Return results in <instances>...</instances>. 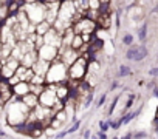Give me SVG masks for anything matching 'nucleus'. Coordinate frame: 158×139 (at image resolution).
Listing matches in <instances>:
<instances>
[{"mask_svg": "<svg viewBox=\"0 0 158 139\" xmlns=\"http://www.w3.org/2000/svg\"><path fill=\"white\" fill-rule=\"evenodd\" d=\"M112 139H119V138H118V136H115V138H112Z\"/></svg>", "mask_w": 158, "mask_h": 139, "instance_id": "nucleus-40", "label": "nucleus"}, {"mask_svg": "<svg viewBox=\"0 0 158 139\" xmlns=\"http://www.w3.org/2000/svg\"><path fill=\"white\" fill-rule=\"evenodd\" d=\"M20 102L23 104V105L28 108L30 111H33L34 108H36L37 105H39V97L37 96H34V94H26V96H23L22 99H20Z\"/></svg>", "mask_w": 158, "mask_h": 139, "instance_id": "nucleus-13", "label": "nucleus"}, {"mask_svg": "<svg viewBox=\"0 0 158 139\" xmlns=\"http://www.w3.org/2000/svg\"><path fill=\"white\" fill-rule=\"evenodd\" d=\"M119 99H121V96L118 94V96H116L115 99H113V102L110 104V107H108V111H107V114H108V116H112V114L115 113V110H116V105H118Z\"/></svg>", "mask_w": 158, "mask_h": 139, "instance_id": "nucleus-25", "label": "nucleus"}, {"mask_svg": "<svg viewBox=\"0 0 158 139\" xmlns=\"http://www.w3.org/2000/svg\"><path fill=\"white\" fill-rule=\"evenodd\" d=\"M68 82V68L59 59L50 64V68L45 74V85H62Z\"/></svg>", "mask_w": 158, "mask_h": 139, "instance_id": "nucleus-2", "label": "nucleus"}, {"mask_svg": "<svg viewBox=\"0 0 158 139\" xmlns=\"http://www.w3.org/2000/svg\"><path fill=\"white\" fill-rule=\"evenodd\" d=\"M79 128H81V121L76 119V122H74L70 128H67V133H68V135H73V133H76Z\"/></svg>", "mask_w": 158, "mask_h": 139, "instance_id": "nucleus-28", "label": "nucleus"}, {"mask_svg": "<svg viewBox=\"0 0 158 139\" xmlns=\"http://www.w3.org/2000/svg\"><path fill=\"white\" fill-rule=\"evenodd\" d=\"M3 136H6V133H5V131H3L2 128H0V138H3Z\"/></svg>", "mask_w": 158, "mask_h": 139, "instance_id": "nucleus-38", "label": "nucleus"}, {"mask_svg": "<svg viewBox=\"0 0 158 139\" xmlns=\"http://www.w3.org/2000/svg\"><path fill=\"white\" fill-rule=\"evenodd\" d=\"M157 87H158V85H157Z\"/></svg>", "mask_w": 158, "mask_h": 139, "instance_id": "nucleus-43", "label": "nucleus"}, {"mask_svg": "<svg viewBox=\"0 0 158 139\" xmlns=\"http://www.w3.org/2000/svg\"><path fill=\"white\" fill-rule=\"evenodd\" d=\"M147 54H149V50H147V46L141 43L136 46V56H135V62H141L147 57Z\"/></svg>", "mask_w": 158, "mask_h": 139, "instance_id": "nucleus-16", "label": "nucleus"}, {"mask_svg": "<svg viewBox=\"0 0 158 139\" xmlns=\"http://www.w3.org/2000/svg\"><path fill=\"white\" fill-rule=\"evenodd\" d=\"M136 46H138V45H133V46H130L129 48V50L126 51V59L127 60H135V56H136Z\"/></svg>", "mask_w": 158, "mask_h": 139, "instance_id": "nucleus-23", "label": "nucleus"}, {"mask_svg": "<svg viewBox=\"0 0 158 139\" xmlns=\"http://www.w3.org/2000/svg\"><path fill=\"white\" fill-rule=\"evenodd\" d=\"M12 96H16L17 99H22L23 96L30 94V83L28 82H19L16 87H12Z\"/></svg>", "mask_w": 158, "mask_h": 139, "instance_id": "nucleus-10", "label": "nucleus"}, {"mask_svg": "<svg viewBox=\"0 0 158 139\" xmlns=\"http://www.w3.org/2000/svg\"><path fill=\"white\" fill-rule=\"evenodd\" d=\"M133 36H132V34H130V33H124V36H122L121 37V42H122V45H126V46H133Z\"/></svg>", "mask_w": 158, "mask_h": 139, "instance_id": "nucleus-21", "label": "nucleus"}, {"mask_svg": "<svg viewBox=\"0 0 158 139\" xmlns=\"http://www.w3.org/2000/svg\"><path fill=\"white\" fill-rule=\"evenodd\" d=\"M54 119H58L59 122L65 124V122L68 121V116H67V113H65V110H62V111H58V113H54Z\"/></svg>", "mask_w": 158, "mask_h": 139, "instance_id": "nucleus-24", "label": "nucleus"}, {"mask_svg": "<svg viewBox=\"0 0 158 139\" xmlns=\"http://www.w3.org/2000/svg\"><path fill=\"white\" fill-rule=\"evenodd\" d=\"M82 138H84V139H90V138H92V131L88 130V128L84 130V133H82Z\"/></svg>", "mask_w": 158, "mask_h": 139, "instance_id": "nucleus-33", "label": "nucleus"}, {"mask_svg": "<svg viewBox=\"0 0 158 139\" xmlns=\"http://www.w3.org/2000/svg\"><path fill=\"white\" fill-rule=\"evenodd\" d=\"M71 30L76 36H82V34H96V31H98L99 28H98V23L96 22L88 20L87 17H82V19L78 20V22L73 23Z\"/></svg>", "mask_w": 158, "mask_h": 139, "instance_id": "nucleus-5", "label": "nucleus"}, {"mask_svg": "<svg viewBox=\"0 0 158 139\" xmlns=\"http://www.w3.org/2000/svg\"><path fill=\"white\" fill-rule=\"evenodd\" d=\"M119 139H133V133H127L126 136H122V138H119Z\"/></svg>", "mask_w": 158, "mask_h": 139, "instance_id": "nucleus-36", "label": "nucleus"}, {"mask_svg": "<svg viewBox=\"0 0 158 139\" xmlns=\"http://www.w3.org/2000/svg\"><path fill=\"white\" fill-rule=\"evenodd\" d=\"M42 136H45V128H44L40 124H36V125L33 127V130L30 131V136H28V138H31V139H39V138H42Z\"/></svg>", "mask_w": 158, "mask_h": 139, "instance_id": "nucleus-17", "label": "nucleus"}, {"mask_svg": "<svg viewBox=\"0 0 158 139\" xmlns=\"http://www.w3.org/2000/svg\"><path fill=\"white\" fill-rule=\"evenodd\" d=\"M36 53H37V59L42 60V62H47V64H53L54 60L59 59V50L54 46L44 45L42 48H39Z\"/></svg>", "mask_w": 158, "mask_h": 139, "instance_id": "nucleus-7", "label": "nucleus"}, {"mask_svg": "<svg viewBox=\"0 0 158 139\" xmlns=\"http://www.w3.org/2000/svg\"><path fill=\"white\" fill-rule=\"evenodd\" d=\"M70 94H71V90L68 88L67 83H62V85H58V87H56V96H58V101L67 102L68 99H70Z\"/></svg>", "mask_w": 158, "mask_h": 139, "instance_id": "nucleus-11", "label": "nucleus"}, {"mask_svg": "<svg viewBox=\"0 0 158 139\" xmlns=\"http://www.w3.org/2000/svg\"><path fill=\"white\" fill-rule=\"evenodd\" d=\"M81 57V54L78 51L71 50V48H59V60L68 68L71 67L74 62Z\"/></svg>", "mask_w": 158, "mask_h": 139, "instance_id": "nucleus-8", "label": "nucleus"}, {"mask_svg": "<svg viewBox=\"0 0 158 139\" xmlns=\"http://www.w3.org/2000/svg\"><path fill=\"white\" fill-rule=\"evenodd\" d=\"M82 46H84V42H82V37L81 36H76L74 34V37H73V42H71V50H74V51H78V53H81V50H82Z\"/></svg>", "mask_w": 158, "mask_h": 139, "instance_id": "nucleus-19", "label": "nucleus"}, {"mask_svg": "<svg viewBox=\"0 0 158 139\" xmlns=\"http://www.w3.org/2000/svg\"><path fill=\"white\" fill-rule=\"evenodd\" d=\"M98 128H99L101 133H107L108 128H110V127H108L107 121H99V122H98Z\"/></svg>", "mask_w": 158, "mask_h": 139, "instance_id": "nucleus-29", "label": "nucleus"}, {"mask_svg": "<svg viewBox=\"0 0 158 139\" xmlns=\"http://www.w3.org/2000/svg\"><path fill=\"white\" fill-rule=\"evenodd\" d=\"M48 68H50V64H47V62H42V60L37 59V62L33 65L31 70L34 71V74H36V76H42V77H45Z\"/></svg>", "mask_w": 158, "mask_h": 139, "instance_id": "nucleus-14", "label": "nucleus"}, {"mask_svg": "<svg viewBox=\"0 0 158 139\" xmlns=\"http://www.w3.org/2000/svg\"><path fill=\"white\" fill-rule=\"evenodd\" d=\"M37 62V53L36 51H30V53H26L23 54V57L22 60H20V65L25 67V68H33V65Z\"/></svg>", "mask_w": 158, "mask_h": 139, "instance_id": "nucleus-12", "label": "nucleus"}, {"mask_svg": "<svg viewBox=\"0 0 158 139\" xmlns=\"http://www.w3.org/2000/svg\"><path fill=\"white\" fill-rule=\"evenodd\" d=\"M44 45L54 46V48H58V50L62 46V37H60V34L54 30L53 26L50 28V31L44 36Z\"/></svg>", "mask_w": 158, "mask_h": 139, "instance_id": "nucleus-9", "label": "nucleus"}, {"mask_svg": "<svg viewBox=\"0 0 158 139\" xmlns=\"http://www.w3.org/2000/svg\"><path fill=\"white\" fill-rule=\"evenodd\" d=\"M157 62H158V54H157Z\"/></svg>", "mask_w": 158, "mask_h": 139, "instance_id": "nucleus-42", "label": "nucleus"}, {"mask_svg": "<svg viewBox=\"0 0 158 139\" xmlns=\"http://www.w3.org/2000/svg\"><path fill=\"white\" fill-rule=\"evenodd\" d=\"M50 28H51V25L47 23L45 20H44L42 23H39V25L34 26V34H36V36H39V37H44L45 34L50 31Z\"/></svg>", "mask_w": 158, "mask_h": 139, "instance_id": "nucleus-15", "label": "nucleus"}, {"mask_svg": "<svg viewBox=\"0 0 158 139\" xmlns=\"http://www.w3.org/2000/svg\"><path fill=\"white\" fill-rule=\"evenodd\" d=\"M87 65H88V60L84 56H81L71 67H68V80L82 82L87 76Z\"/></svg>", "mask_w": 158, "mask_h": 139, "instance_id": "nucleus-4", "label": "nucleus"}, {"mask_svg": "<svg viewBox=\"0 0 158 139\" xmlns=\"http://www.w3.org/2000/svg\"><path fill=\"white\" fill-rule=\"evenodd\" d=\"M141 113V108H138V110H136V111H129V113H126L124 116H121L119 117V121H121V125H127L130 121H132L133 119V117H136V116H138Z\"/></svg>", "mask_w": 158, "mask_h": 139, "instance_id": "nucleus-18", "label": "nucleus"}, {"mask_svg": "<svg viewBox=\"0 0 158 139\" xmlns=\"http://www.w3.org/2000/svg\"><path fill=\"white\" fill-rule=\"evenodd\" d=\"M106 99H107V93H102L98 99L95 101V107H96V108H101V107L106 104Z\"/></svg>", "mask_w": 158, "mask_h": 139, "instance_id": "nucleus-26", "label": "nucleus"}, {"mask_svg": "<svg viewBox=\"0 0 158 139\" xmlns=\"http://www.w3.org/2000/svg\"><path fill=\"white\" fill-rule=\"evenodd\" d=\"M149 74L152 76V77H158V67L157 68H150L149 70Z\"/></svg>", "mask_w": 158, "mask_h": 139, "instance_id": "nucleus-31", "label": "nucleus"}, {"mask_svg": "<svg viewBox=\"0 0 158 139\" xmlns=\"http://www.w3.org/2000/svg\"><path fill=\"white\" fill-rule=\"evenodd\" d=\"M67 135H68L67 130H64V131H60V133H56V136H54V138H56V139H64Z\"/></svg>", "mask_w": 158, "mask_h": 139, "instance_id": "nucleus-32", "label": "nucleus"}, {"mask_svg": "<svg viewBox=\"0 0 158 139\" xmlns=\"http://www.w3.org/2000/svg\"><path fill=\"white\" fill-rule=\"evenodd\" d=\"M99 5L101 0H88V9L92 11H99Z\"/></svg>", "mask_w": 158, "mask_h": 139, "instance_id": "nucleus-27", "label": "nucleus"}, {"mask_svg": "<svg viewBox=\"0 0 158 139\" xmlns=\"http://www.w3.org/2000/svg\"><path fill=\"white\" fill-rule=\"evenodd\" d=\"M144 138H147L146 131H138V133H133V139H144Z\"/></svg>", "mask_w": 158, "mask_h": 139, "instance_id": "nucleus-30", "label": "nucleus"}, {"mask_svg": "<svg viewBox=\"0 0 158 139\" xmlns=\"http://www.w3.org/2000/svg\"><path fill=\"white\" fill-rule=\"evenodd\" d=\"M96 138H98V139H108L107 133H101V131H98V133H96Z\"/></svg>", "mask_w": 158, "mask_h": 139, "instance_id": "nucleus-34", "label": "nucleus"}, {"mask_svg": "<svg viewBox=\"0 0 158 139\" xmlns=\"http://www.w3.org/2000/svg\"><path fill=\"white\" fill-rule=\"evenodd\" d=\"M56 102H58L56 85H45V91L39 96V105L45 108H53Z\"/></svg>", "mask_w": 158, "mask_h": 139, "instance_id": "nucleus-6", "label": "nucleus"}, {"mask_svg": "<svg viewBox=\"0 0 158 139\" xmlns=\"http://www.w3.org/2000/svg\"><path fill=\"white\" fill-rule=\"evenodd\" d=\"M152 94L157 97V99H158V87H154V90H152Z\"/></svg>", "mask_w": 158, "mask_h": 139, "instance_id": "nucleus-37", "label": "nucleus"}, {"mask_svg": "<svg viewBox=\"0 0 158 139\" xmlns=\"http://www.w3.org/2000/svg\"><path fill=\"white\" fill-rule=\"evenodd\" d=\"M92 139H98V138H96V136H93V138H92Z\"/></svg>", "mask_w": 158, "mask_h": 139, "instance_id": "nucleus-41", "label": "nucleus"}, {"mask_svg": "<svg viewBox=\"0 0 158 139\" xmlns=\"http://www.w3.org/2000/svg\"><path fill=\"white\" fill-rule=\"evenodd\" d=\"M154 131H155V135H157V138H158V127H155V130H154Z\"/></svg>", "mask_w": 158, "mask_h": 139, "instance_id": "nucleus-39", "label": "nucleus"}, {"mask_svg": "<svg viewBox=\"0 0 158 139\" xmlns=\"http://www.w3.org/2000/svg\"><path fill=\"white\" fill-rule=\"evenodd\" d=\"M3 113H5V119L6 124L12 127V130L23 125L26 122V117L30 114V110L26 108L20 99H17L16 96H12V99L3 107Z\"/></svg>", "mask_w": 158, "mask_h": 139, "instance_id": "nucleus-1", "label": "nucleus"}, {"mask_svg": "<svg viewBox=\"0 0 158 139\" xmlns=\"http://www.w3.org/2000/svg\"><path fill=\"white\" fill-rule=\"evenodd\" d=\"M23 9L26 12V17H28V20H30V25H33V26L42 23L45 20L47 8L42 5L40 0H37V2H25Z\"/></svg>", "mask_w": 158, "mask_h": 139, "instance_id": "nucleus-3", "label": "nucleus"}, {"mask_svg": "<svg viewBox=\"0 0 158 139\" xmlns=\"http://www.w3.org/2000/svg\"><path fill=\"white\" fill-rule=\"evenodd\" d=\"M118 87H119V82H118V80H113V82L110 83V90H112V91H113V90H116Z\"/></svg>", "mask_w": 158, "mask_h": 139, "instance_id": "nucleus-35", "label": "nucleus"}, {"mask_svg": "<svg viewBox=\"0 0 158 139\" xmlns=\"http://www.w3.org/2000/svg\"><path fill=\"white\" fill-rule=\"evenodd\" d=\"M138 39L141 42H144L147 39V22H144L141 26H140V30H138Z\"/></svg>", "mask_w": 158, "mask_h": 139, "instance_id": "nucleus-22", "label": "nucleus"}, {"mask_svg": "<svg viewBox=\"0 0 158 139\" xmlns=\"http://www.w3.org/2000/svg\"><path fill=\"white\" fill-rule=\"evenodd\" d=\"M132 74V68H130L129 65H119L118 68V76L119 77H127V76Z\"/></svg>", "mask_w": 158, "mask_h": 139, "instance_id": "nucleus-20", "label": "nucleus"}]
</instances>
